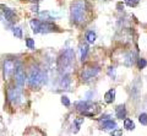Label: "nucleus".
I'll use <instances>...</instances> for the list:
<instances>
[{
	"instance_id": "obj_1",
	"label": "nucleus",
	"mask_w": 147,
	"mask_h": 136,
	"mask_svg": "<svg viewBox=\"0 0 147 136\" xmlns=\"http://www.w3.org/2000/svg\"><path fill=\"white\" fill-rule=\"evenodd\" d=\"M90 16V5L86 0H76L71 4L70 7V19L72 24L77 26L85 25L88 21Z\"/></svg>"
},
{
	"instance_id": "obj_2",
	"label": "nucleus",
	"mask_w": 147,
	"mask_h": 136,
	"mask_svg": "<svg viewBox=\"0 0 147 136\" xmlns=\"http://www.w3.org/2000/svg\"><path fill=\"white\" fill-rule=\"evenodd\" d=\"M47 81L45 72L38 66H33L30 69L28 76H27V82L32 90H39Z\"/></svg>"
},
{
	"instance_id": "obj_3",
	"label": "nucleus",
	"mask_w": 147,
	"mask_h": 136,
	"mask_svg": "<svg viewBox=\"0 0 147 136\" xmlns=\"http://www.w3.org/2000/svg\"><path fill=\"white\" fill-rule=\"evenodd\" d=\"M75 63V52L71 48H66L58 58V69L63 74H69Z\"/></svg>"
},
{
	"instance_id": "obj_4",
	"label": "nucleus",
	"mask_w": 147,
	"mask_h": 136,
	"mask_svg": "<svg viewBox=\"0 0 147 136\" xmlns=\"http://www.w3.org/2000/svg\"><path fill=\"white\" fill-rule=\"evenodd\" d=\"M7 101L10 102L12 106H17L18 103L22 101V92L20 86H9L7 87Z\"/></svg>"
},
{
	"instance_id": "obj_5",
	"label": "nucleus",
	"mask_w": 147,
	"mask_h": 136,
	"mask_svg": "<svg viewBox=\"0 0 147 136\" xmlns=\"http://www.w3.org/2000/svg\"><path fill=\"white\" fill-rule=\"evenodd\" d=\"M98 74H99V66H97V65H87V66H85V69L82 70L81 77H82V81L88 82V81L93 80L94 77H97Z\"/></svg>"
},
{
	"instance_id": "obj_6",
	"label": "nucleus",
	"mask_w": 147,
	"mask_h": 136,
	"mask_svg": "<svg viewBox=\"0 0 147 136\" xmlns=\"http://www.w3.org/2000/svg\"><path fill=\"white\" fill-rule=\"evenodd\" d=\"M13 77H15V83L17 86H25L26 81H27V76L25 74V70L22 67V64L21 63L16 61V65H15V72H13Z\"/></svg>"
},
{
	"instance_id": "obj_7",
	"label": "nucleus",
	"mask_w": 147,
	"mask_h": 136,
	"mask_svg": "<svg viewBox=\"0 0 147 136\" xmlns=\"http://www.w3.org/2000/svg\"><path fill=\"white\" fill-rule=\"evenodd\" d=\"M15 65L16 61L12 59H6L3 64V74H4V79L5 80H10L11 76H13L15 72Z\"/></svg>"
},
{
	"instance_id": "obj_8",
	"label": "nucleus",
	"mask_w": 147,
	"mask_h": 136,
	"mask_svg": "<svg viewBox=\"0 0 147 136\" xmlns=\"http://www.w3.org/2000/svg\"><path fill=\"white\" fill-rule=\"evenodd\" d=\"M93 107H94L93 102L88 101V99H85V101H80V102L76 103V109L79 110V112H81L82 114L87 113V112L91 109V108H93Z\"/></svg>"
},
{
	"instance_id": "obj_9",
	"label": "nucleus",
	"mask_w": 147,
	"mask_h": 136,
	"mask_svg": "<svg viewBox=\"0 0 147 136\" xmlns=\"http://www.w3.org/2000/svg\"><path fill=\"white\" fill-rule=\"evenodd\" d=\"M0 7L3 9V13H4V16H5V19H6L9 22H13V21H16V13H15V11H13L12 9L7 7V6H5V5H0Z\"/></svg>"
},
{
	"instance_id": "obj_10",
	"label": "nucleus",
	"mask_w": 147,
	"mask_h": 136,
	"mask_svg": "<svg viewBox=\"0 0 147 136\" xmlns=\"http://www.w3.org/2000/svg\"><path fill=\"white\" fill-rule=\"evenodd\" d=\"M57 30L58 27L52 21H44L42 22V26H40V33H49V32H54Z\"/></svg>"
},
{
	"instance_id": "obj_11",
	"label": "nucleus",
	"mask_w": 147,
	"mask_h": 136,
	"mask_svg": "<svg viewBox=\"0 0 147 136\" xmlns=\"http://www.w3.org/2000/svg\"><path fill=\"white\" fill-rule=\"evenodd\" d=\"M102 128L105 129V130H115L117 129V123L112 119H105V120H102Z\"/></svg>"
},
{
	"instance_id": "obj_12",
	"label": "nucleus",
	"mask_w": 147,
	"mask_h": 136,
	"mask_svg": "<svg viewBox=\"0 0 147 136\" xmlns=\"http://www.w3.org/2000/svg\"><path fill=\"white\" fill-rule=\"evenodd\" d=\"M71 86V79L70 76H69V74H64L63 77L60 79V87L63 90H69Z\"/></svg>"
},
{
	"instance_id": "obj_13",
	"label": "nucleus",
	"mask_w": 147,
	"mask_h": 136,
	"mask_svg": "<svg viewBox=\"0 0 147 136\" xmlns=\"http://www.w3.org/2000/svg\"><path fill=\"white\" fill-rule=\"evenodd\" d=\"M30 26H31V30H32V32H33L34 34L37 33H40V26H42V22H40L39 20H31L30 22Z\"/></svg>"
},
{
	"instance_id": "obj_14",
	"label": "nucleus",
	"mask_w": 147,
	"mask_h": 136,
	"mask_svg": "<svg viewBox=\"0 0 147 136\" xmlns=\"http://www.w3.org/2000/svg\"><path fill=\"white\" fill-rule=\"evenodd\" d=\"M114 99H115V88H110L104 94V101L105 103H113Z\"/></svg>"
},
{
	"instance_id": "obj_15",
	"label": "nucleus",
	"mask_w": 147,
	"mask_h": 136,
	"mask_svg": "<svg viewBox=\"0 0 147 136\" xmlns=\"http://www.w3.org/2000/svg\"><path fill=\"white\" fill-rule=\"evenodd\" d=\"M115 115L118 119H125L126 118V108L124 104L123 106H118L115 108Z\"/></svg>"
},
{
	"instance_id": "obj_16",
	"label": "nucleus",
	"mask_w": 147,
	"mask_h": 136,
	"mask_svg": "<svg viewBox=\"0 0 147 136\" xmlns=\"http://www.w3.org/2000/svg\"><path fill=\"white\" fill-rule=\"evenodd\" d=\"M85 38L87 40V43H90V44H93L96 42V39H97V34H96L94 31H87L86 34H85Z\"/></svg>"
},
{
	"instance_id": "obj_17",
	"label": "nucleus",
	"mask_w": 147,
	"mask_h": 136,
	"mask_svg": "<svg viewBox=\"0 0 147 136\" xmlns=\"http://www.w3.org/2000/svg\"><path fill=\"white\" fill-rule=\"evenodd\" d=\"M80 53H81V61H85L88 54V45L87 44H81L80 45Z\"/></svg>"
},
{
	"instance_id": "obj_18",
	"label": "nucleus",
	"mask_w": 147,
	"mask_h": 136,
	"mask_svg": "<svg viewBox=\"0 0 147 136\" xmlns=\"http://www.w3.org/2000/svg\"><path fill=\"white\" fill-rule=\"evenodd\" d=\"M82 121H84V118H81V119H77V120L74 121V124L71 125V126H72L71 131H72L74 134H76L77 131L80 130V126H81V124H82Z\"/></svg>"
},
{
	"instance_id": "obj_19",
	"label": "nucleus",
	"mask_w": 147,
	"mask_h": 136,
	"mask_svg": "<svg viewBox=\"0 0 147 136\" xmlns=\"http://www.w3.org/2000/svg\"><path fill=\"white\" fill-rule=\"evenodd\" d=\"M124 128H125L126 130H134L135 129L134 121H132L131 119H129V118H125V119H124Z\"/></svg>"
},
{
	"instance_id": "obj_20",
	"label": "nucleus",
	"mask_w": 147,
	"mask_h": 136,
	"mask_svg": "<svg viewBox=\"0 0 147 136\" xmlns=\"http://www.w3.org/2000/svg\"><path fill=\"white\" fill-rule=\"evenodd\" d=\"M12 33H13V36H15L16 38H18V39L22 38V28H21V27H13V28H12Z\"/></svg>"
},
{
	"instance_id": "obj_21",
	"label": "nucleus",
	"mask_w": 147,
	"mask_h": 136,
	"mask_svg": "<svg viewBox=\"0 0 147 136\" xmlns=\"http://www.w3.org/2000/svg\"><path fill=\"white\" fill-rule=\"evenodd\" d=\"M137 66H139V69H140V70L145 69V67L147 66V60H146V59H144V58L139 59V60H137Z\"/></svg>"
},
{
	"instance_id": "obj_22",
	"label": "nucleus",
	"mask_w": 147,
	"mask_h": 136,
	"mask_svg": "<svg viewBox=\"0 0 147 136\" xmlns=\"http://www.w3.org/2000/svg\"><path fill=\"white\" fill-rule=\"evenodd\" d=\"M139 120H140V123L142 125H147V114L146 113H141V114L139 115Z\"/></svg>"
},
{
	"instance_id": "obj_23",
	"label": "nucleus",
	"mask_w": 147,
	"mask_h": 136,
	"mask_svg": "<svg viewBox=\"0 0 147 136\" xmlns=\"http://www.w3.org/2000/svg\"><path fill=\"white\" fill-rule=\"evenodd\" d=\"M26 45H27V48L28 49H34V39H32V38H27L26 39Z\"/></svg>"
},
{
	"instance_id": "obj_24",
	"label": "nucleus",
	"mask_w": 147,
	"mask_h": 136,
	"mask_svg": "<svg viewBox=\"0 0 147 136\" xmlns=\"http://www.w3.org/2000/svg\"><path fill=\"white\" fill-rule=\"evenodd\" d=\"M124 3H125L127 6L134 7V6H136V5H137V3H139V0H124Z\"/></svg>"
},
{
	"instance_id": "obj_25",
	"label": "nucleus",
	"mask_w": 147,
	"mask_h": 136,
	"mask_svg": "<svg viewBox=\"0 0 147 136\" xmlns=\"http://www.w3.org/2000/svg\"><path fill=\"white\" fill-rule=\"evenodd\" d=\"M108 75H109L112 79H115V75H117V70H115V67L110 66L109 69H108Z\"/></svg>"
},
{
	"instance_id": "obj_26",
	"label": "nucleus",
	"mask_w": 147,
	"mask_h": 136,
	"mask_svg": "<svg viewBox=\"0 0 147 136\" xmlns=\"http://www.w3.org/2000/svg\"><path fill=\"white\" fill-rule=\"evenodd\" d=\"M61 103H63L65 107H70V104H71L70 99H69L66 96H63V97H61Z\"/></svg>"
},
{
	"instance_id": "obj_27",
	"label": "nucleus",
	"mask_w": 147,
	"mask_h": 136,
	"mask_svg": "<svg viewBox=\"0 0 147 136\" xmlns=\"http://www.w3.org/2000/svg\"><path fill=\"white\" fill-rule=\"evenodd\" d=\"M112 136H123V131L121 130H113V133H112Z\"/></svg>"
},
{
	"instance_id": "obj_28",
	"label": "nucleus",
	"mask_w": 147,
	"mask_h": 136,
	"mask_svg": "<svg viewBox=\"0 0 147 136\" xmlns=\"http://www.w3.org/2000/svg\"><path fill=\"white\" fill-rule=\"evenodd\" d=\"M30 1H31V3H36V4H37V3L39 1V0H30Z\"/></svg>"
},
{
	"instance_id": "obj_29",
	"label": "nucleus",
	"mask_w": 147,
	"mask_h": 136,
	"mask_svg": "<svg viewBox=\"0 0 147 136\" xmlns=\"http://www.w3.org/2000/svg\"><path fill=\"white\" fill-rule=\"evenodd\" d=\"M0 20H1V13H0Z\"/></svg>"
}]
</instances>
